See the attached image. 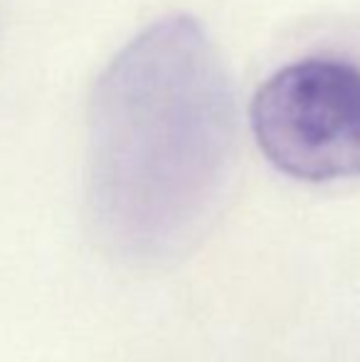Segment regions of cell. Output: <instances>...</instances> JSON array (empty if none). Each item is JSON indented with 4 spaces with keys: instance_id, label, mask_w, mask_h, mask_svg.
Returning a JSON list of instances; mask_svg holds the SVG:
<instances>
[{
    "instance_id": "6da1fadb",
    "label": "cell",
    "mask_w": 360,
    "mask_h": 362,
    "mask_svg": "<svg viewBox=\"0 0 360 362\" xmlns=\"http://www.w3.org/2000/svg\"><path fill=\"white\" fill-rule=\"evenodd\" d=\"M235 94L190 15L141 30L101 72L89 106V192L119 234H166L215 200L235 151Z\"/></svg>"
},
{
    "instance_id": "7a4b0ae2",
    "label": "cell",
    "mask_w": 360,
    "mask_h": 362,
    "mask_svg": "<svg viewBox=\"0 0 360 362\" xmlns=\"http://www.w3.org/2000/svg\"><path fill=\"white\" fill-rule=\"evenodd\" d=\"M250 124L265 158L303 182L360 175V67L306 57L257 89Z\"/></svg>"
}]
</instances>
